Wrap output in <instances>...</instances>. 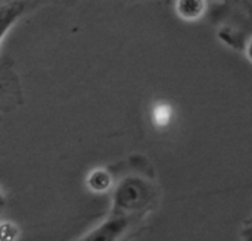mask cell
Wrapping results in <instances>:
<instances>
[{"label": "cell", "mask_w": 252, "mask_h": 241, "mask_svg": "<svg viewBox=\"0 0 252 241\" xmlns=\"http://www.w3.org/2000/svg\"><path fill=\"white\" fill-rule=\"evenodd\" d=\"M154 187L143 178L127 177L114 191V209L115 215H131L145 209L154 200Z\"/></svg>", "instance_id": "6da1fadb"}, {"label": "cell", "mask_w": 252, "mask_h": 241, "mask_svg": "<svg viewBox=\"0 0 252 241\" xmlns=\"http://www.w3.org/2000/svg\"><path fill=\"white\" fill-rule=\"evenodd\" d=\"M130 219L126 215H115L112 214V216L103 222L100 227H97L94 231H92L84 240L90 241H109L118 239L128 227Z\"/></svg>", "instance_id": "7a4b0ae2"}, {"label": "cell", "mask_w": 252, "mask_h": 241, "mask_svg": "<svg viewBox=\"0 0 252 241\" xmlns=\"http://www.w3.org/2000/svg\"><path fill=\"white\" fill-rule=\"evenodd\" d=\"M25 4L21 0H12L0 4V43L12 25L22 16Z\"/></svg>", "instance_id": "3957f363"}, {"label": "cell", "mask_w": 252, "mask_h": 241, "mask_svg": "<svg viewBox=\"0 0 252 241\" xmlns=\"http://www.w3.org/2000/svg\"><path fill=\"white\" fill-rule=\"evenodd\" d=\"M176 10L180 18L186 21H196L204 16L207 10V0H177Z\"/></svg>", "instance_id": "277c9868"}, {"label": "cell", "mask_w": 252, "mask_h": 241, "mask_svg": "<svg viewBox=\"0 0 252 241\" xmlns=\"http://www.w3.org/2000/svg\"><path fill=\"white\" fill-rule=\"evenodd\" d=\"M87 183H89V187H90L93 191L102 193V191H106V190L111 187L112 180H111V175H109L106 171L97 169V171H94V172L90 174Z\"/></svg>", "instance_id": "5b68a950"}, {"label": "cell", "mask_w": 252, "mask_h": 241, "mask_svg": "<svg viewBox=\"0 0 252 241\" xmlns=\"http://www.w3.org/2000/svg\"><path fill=\"white\" fill-rule=\"evenodd\" d=\"M247 54H248V59L252 62V40L250 41L248 47H247Z\"/></svg>", "instance_id": "8992f818"}, {"label": "cell", "mask_w": 252, "mask_h": 241, "mask_svg": "<svg viewBox=\"0 0 252 241\" xmlns=\"http://www.w3.org/2000/svg\"><path fill=\"white\" fill-rule=\"evenodd\" d=\"M4 205H6V200H4V197L1 196V193H0V209L4 208Z\"/></svg>", "instance_id": "52a82bcc"}, {"label": "cell", "mask_w": 252, "mask_h": 241, "mask_svg": "<svg viewBox=\"0 0 252 241\" xmlns=\"http://www.w3.org/2000/svg\"><path fill=\"white\" fill-rule=\"evenodd\" d=\"M7 1H12V0H0V4H3V3H7Z\"/></svg>", "instance_id": "ba28073f"}, {"label": "cell", "mask_w": 252, "mask_h": 241, "mask_svg": "<svg viewBox=\"0 0 252 241\" xmlns=\"http://www.w3.org/2000/svg\"><path fill=\"white\" fill-rule=\"evenodd\" d=\"M244 1H247V3H250V6H252V0H244Z\"/></svg>", "instance_id": "9c48e42d"}, {"label": "cell", "mask_w": 252, "mask_h": 241, "mask_svg": "<svg viewBox=\"0 0 252 241\" xmlns=\"http://www.w3.org/2000/svg\"><path fill=\"white\" fill-rule=\"evenodd\" d=\"M219 1H229V0H219Z\"/></svg>", "instance_id": "30bf717a"}]
</instances>
